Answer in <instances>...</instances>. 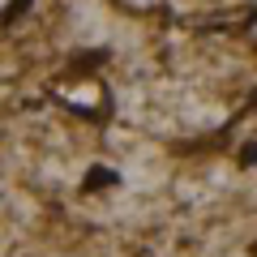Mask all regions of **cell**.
<instances>
[{"label":"cell","instance_id":"1","mask_svg":"<svg viewBox=\"0 0 257 257\" xmlns=\"http://www.w3.org/2000/svg\"><path fill=\"white\" fill-rule=\"evenodd\" d=\"M116 184V172H107V167H90V176H86V193L90 189H111Z\"/></svg>","mask_w":257,"mask_h":257},{"label":"cell","instance_id":"2","mask_svg":"<svg viewBox=\"0 0 257 257\" xmlns=\"http://www.w3.org/2000/svg\"><path fill=\"white\" fill-rule=\"evenodd\" d=\"M240 163H257V142H248V146H240Z\"/></svg>","mask_w":257,"mask_h":257},{"label":"cell","instance_id":"3","mask_svg":"<svg viewBox=\"0 0 257 257\" xmlns=\"http://www.w3.org/2000/svg\"><path fill=\"white\" fill-rule=\"evenodd\" d=\"M30 9V0H13V5H9V13H5V18H18V13H26Z\"/></svg>","mask_w":257,"mask_h":257}]
</instances>
